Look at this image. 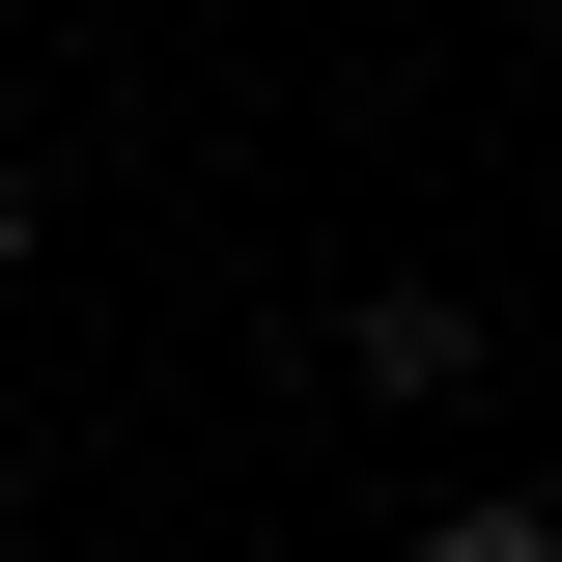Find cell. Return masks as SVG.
I'll list each match as a JSON object with an SVG mask.
<instances>
[{
	"instance_id": "obj_2",
	"label": "cell",
	"mask_w": 562,
	"mask_h": 562,
	"mask_svg": "<svg viewBox=\"0 0 562 562\" xmlns=\"http://www.w3.org/2000/svg\"><path fill=\"white\" fill-rule=\"evenodd\" d=\"M422 562H562V506H422Z\"/></svg>"
},
{
	"instance_id": "obj_3",
	"label": "cell",
	"mask_w": 562,
	"mask_h": 562,
	"mask_svg": "<svg viewBox=\"0 0 562 562\" xmlns=\"http://www.w3.org/2000/svg\"><path fill=\"white\" fill-rule=\"evenodd\" d=\"M29 254H57V198H29V169H0V281H29Z\"/></svg>"
},
{
	"instance_id": "obj_1",
	"label": "cell",
	"mask_w": 562,
	"mask_h": 562,
	"mask_svg": "<svg viewBox=\"0 0 562 562\" xmlns=\"http://www.w3.org/2000/svg\"><path fill=\"white\" fill-rule=\"evenodd\" d=\"M338 394H479V310H450V281H366L338 310Z\"/></svg>"
}]
</instances>
